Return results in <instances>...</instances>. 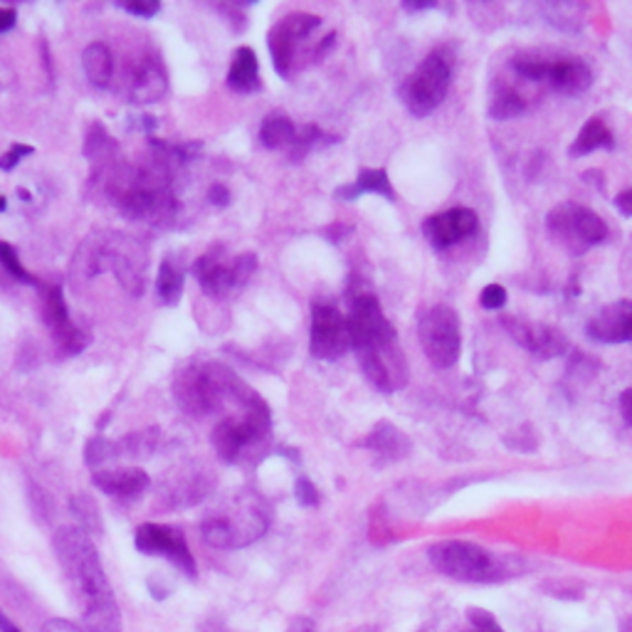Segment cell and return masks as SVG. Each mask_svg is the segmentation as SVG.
I'll return each mask as SVG.
<instances>
[{
    "label": "cell",
    "mask_w": 632,
    "mask_h": 632,
    "mask_svg": "<svg viewBox=\"0 0 632 632\" xmlns=\"http://www.w3.org/2000/svg\"><path fill=\"white\" fill-rule=\"evenodd\" d=\"M55 553L82 608V628L87 632H122L120 605L87 531L77 527L60 529L55 533Z\"/></svg>",
    "instance_id": "obj_1"
},
{
    "label": "cell",
    "mask_w": 632,
    "mask_h": 632,
    "mask_svg": "<svg viewBox=\"0 0 632 632\" xmlns=\"http://www.w3.org/2000/svg\"><path fill=\"white\" fill-rule=\"evenodd\" d=\"M349 336L361 369H393L405 361L398 344V331L383 314L379 297L369 289L349 292Z\"/></svg>",
    "instance_id": "obj_2"
},
{
    "label": "cell",
    "mask_w": 632,
    "mask_h": 632,
    "mask_svg": "<svg viewBox=\"0 0 632 632\" xmlns=\"http://www.w3.org/2000/svg\"><path fill=\"white\" fill-rule=\"evenodd\" d=\"M321 28V18L312 13H289L277 20L267 32V48H270L272 64L282 80H292L309 64L319 62L334 48L336 32L314 40V32Z\"/></svg>",
    "instance_id": "obj_3"
},
{
    "label": "cell",
    "mask_w": 632,
    "mask_h": 632,
    "mask_svg": "<svg viewBox=\"0 0 632 632\" xmlns=\"http://www.w3.org/2000/svg\"><path fill=\"white\" fill-rule=\"evenodd\" d=\"M250 393L235 373L222 363H188L176 373L174 395L176 403L188 415H210L225 403H240Z\"/></svg>",
    "instance_id": "obj_4"
},
{
    "label": "cell",
    "mask_w": 632,
    "mask_h": 632,
    "mask_svg": "<svg viewBox=\"0 0 632 632\" xmlns=\"http://www.w3.org/2000/svg\"><path fill=\"white\" fill-rule=\"evenodd\" d=\"M267 527H270V511L265 501L255 495H240L222 509L210 511L200 524V533L213 549H245L262 539Z\"/></svg>",
    "instance_id": "obj_5"
},
{
    "label": "cell",
    "mask_w": 632,
    "mask_h": 632,
    "mask_svg": "<svg viewBox=\"0 0 632 632\" xmlns=\"http://www.w3.org/2000/svg\"><path fill=\"white\" fill-rule=\"evenodd\" d=\"M270 408L260 398V395H252V398L242 405L240 415L222 417V421L213 427V449H216L222 463L235 465L252 455L255 449H262L265 443L270 441Z\"/></svg>",
    "instance_id": "obj_6"
},
{
    "label": "cell",
    "mask_w": 632,
    "mask_h": 632,
    "mask_svg": "<svg viewBox=\"0 0 632 632\" xmlns=\"http://www.w3.org/2000/svg\"><path fill=\"white\" fill-rule=\"evenodd\" d=\"M427 561L437 573L459 583H495L507 578L505 561L473 541H437L427 549Z\"/></svg>",
    "instance_id": "obj_7"
},
{
    "label": "cell",
    "mask_w": 632,
    "mask_h": 632,
    "mask_svg": "<svg viewBox=\"0 0 632 632\" xmlns=\"http://www.w3.org/2000/svg\"><path fill=\"white\" fill-rule=\"evenodd\" d=\"M453 55L447 48H435L417 68L401 82L398 96L405 110L417 120L431 116L445 102L453 84Z\"/></svg>",
    "instance_id": "obj_8"
},
{
    "label": "cell",
    "mask_w": 632,
    "mask_h": 632,
    "mask_svg": "<svg viewBox=\"0 0 632 632\" xmlns=\"http://www.w3.org/2000/svg\"><path fill=\"white\" fill-rule=\"evenodd\" d=\"M546 230L566 252L576 257L598 248L608 240V225L595 210L576 200H563L546 216Z\"/></svg>",
    "instance_id": "obj_9"
},
{
    "label": "cell",
    "mask_w": 632,
    "mask_h": 632,
    "mask_svg": "<svg viewBox=\"0 0 632 632\" xmlns=\"http://www.w3.org/2000/svg\"><path fill=\"white\" fill-rule=\"evenodd\" d=\"M417 339L425 351L427 361L435 369H453L463 351V331H459V317L453 307L433 304L417 319Z\"/></svg>",
    "instance_id": "obj_10"
},
{
    "label": "cell",
    "mask_w": 632,
    "mask_h": 632,
    "mask_svg": "<svg viewBox=\"0 0 632 632\" xmlns=\"http://www.w3.org/2000/svg\"><path fill=\"white\" fill-rule=\"evenodd\" d=\"M257 270V255L242 252L232 260H225L222 248H213L210 252L200 255L193 272H196L203 292L213 299H222L232 294L235 289H240L250 282V277Z\"/></svg>",
    "instance_id": "obj_11"
},
{
    "label": "cell",
    "mask_w": 632,
    "mask_h": 632,
    "mask_svg": "<svg viewBox=\"0 0 632 632\" xmlns=\"http://www.w3.org/2000/svg\"><path fill=\"white\" fill-rule=\"evenodd\" d=\"M309 351L317 361H339L351 351L349 321L334 304L314 302L309 321Z\"/></svg>",
    "instance_id": "obj_12"
},
{
    "label": "cell",
    "mask_w": 632,
    "mask_h": 632,
    "mask_svg": "<svg viewBox=\"0 0 632 632\" xmlns=\"http://www.w3.org/2000/svg\"><path fill=\"white\" fill-rule=\"evenodd\" d=\"M501 327H505L514 344H519L524 351L533 353L537 359L551 361L569 351V339H566L561 329H556L551 324H541V321L507 314L501 317Z\"/></svg>",
    "instance_id": "obj_13"
},
{
    "label": "cell",
    "mask_w": 632,
    "mask_h": 632,
    "mask_svg": "<svg viewBox=\"0 0 632 632\" xmlns=\"http://www.w3.org/2000/svg\"><path fill=\"white\" fill-rule=\"evenodd\" d=\"M136 549L146 556H164L178 571L196 578V559L188 549L184 531L166 527V524H142L134 537Z\"/></svg>",
    "instance_id": "obj_14"
},
{
    "label": "cell",
    "mask_w": 632,
    "mask_h": 632,
    "mask_svg": "<svg viewBox=\"0 0 632 632\" xmlns=\"http://www.w3.org/2000/svg\"><path fill=\"white\" fill-rule=\"evenodd\" d=\"M479 228V218L473 208H449L423 220V238L435 250H449L457 242L467 240Z\"/></svg>",
    "instance_id": "obj_15"
},
{
    "label": "cell",
    "mask_w": 632,
    "mask_h": 632,
    "mask_svg": "<svg viewBox=\"0 0 632 632\" xmlns=\"http://www.w3.org/2000/svg\"><path fill=\"white\" fill-rule=\"evenodd\" d=\"M42 314H45V324L64 353L74 356V353H80L84 346H87V336L72 324L62 289L58 284L42 287Z\"/></svg>",
    "instance_id": "obj_16"
},
{
    "label": "cell",
    "mask_w": 632,
    "mask_h": 632,
    "mask_svg": "<svg viewBox=\"0 0 632 632\" xmlns=\"http://www.w3.org/2000/svg\"><path fill=\"white\" fill-rule=\"evenodd\" d=\"M588 339L598 344H632V299H618L588 319Z\"/></svg>",
    "instance_id": "obj_17"
},
{
    "label": "cell",
    "mask_w": 632,
    "mask_h": 632,
    "mask_svg": "<svg viewBox=\"0 0 632 632\" xmlns=\"http://www.w3.org/2000/svg\"><path fill=\"white\" fill-rule=\"evenodd\" d=\"M543 84L563 96H578L593 87V70L583 58H546Z\"/></svg>",
    "instance_id": "obj_18"
},
{
    "label": "cell",
    "mask_w": 632,
    "mask_h": 632,
    "mask_svg": "<svg viewBox=\"0 0 632 632\" xmlns=\"http://www.w3.org/2000/svg\"><path fill=\"white\" fill-rule=\"evenodd\" d=\"M166 90H168V77L156 58L146 55V58H138L132 64V70H128V80H126L128 100L136 104L158 102L160 96L166 94Z\"/></svg>",
    "instance_id": "obj_19"
},
{
    "label": "cell",
    "mask_w": 632,
    "mask_h": 632,
    "mask_svg": "<svg viewBox=\"0 0 632 632\" xmlns=\"http://www.w3.org/2000/svg\"><path fill=\"white\" fill-rule=\"evenodd\" d=\"M94 487L104 491L110 497H120V499H132L144 495L152 485V479L138 467H120V469H96L94 477Z\"/></svg>",
    "instance_id": "obj_20"
},
{
    "label": "cell",
    "mask_w": 632,
    "mask_h": 632,
    "mask_svg": "<svg viewBox=\"0 0 632 632\" xmlns=\"http://www.w3.org/2000/svg\"><path fill=\"white\" fill-rule=\"evenodd\" d=\"M361 447L371 449V453L381 457L383 463H395V459H403L405 455H408L411 443H408V437H405L393 423L381 421L366 437H363Z\"/></svg>",
    "instance_id": "obj_21"
},
{
    "label": "cell",
    "mask_w": 632,
    "mask_h": 632,
    "mask_svg": "<svg viewBox=\"0 0 632 632\" xmlns=\"http://www.w3.org/2000/svg\"><path fill=\"white\" fill-rule=\"evenodd\" d=\"M228 87L238 94H255L260 92V64L252 48H238L232 52V62L228 70Z\"/></svg>",
    "instance_id": "obj_22"
},
{
    "label": "cell",
    "mask_w": 632,
    "mask_h": 632,
    "mask_svg": "<svg viewBox=\"0 0 632 632\" xmlns=\"http://www.w3.org/2000/svg\"><path fill=\"white\" fill-rule=\"evenodd\" d=\"M363 193H373L385 200H395V188L391 186V178L383 168H361L359 176L349 186H339L334 190L336 200H356Z\"/></svg>",
    "instance_id": "obj_23"
},
{
    "label": "cell",
    "mask_w": 632,
    "mask_h": 632,
    "mask_svg": "<svg viewBox=\"0 0 632 632\" xmlns=\"http://www.w3.org/2000/svg\"><path fill=\"white\" fill-rule=\"evenodd\" d=\"M613 152L615 148V136L610 132V126L605 124L603 116H591L583 126L581 132L576 134L573 144L569 148L571 158H583L593 152Z\"/></svg>",
    "instance_id": "obj_24"
},
{
    "label": "cell",
    "mask_w": 632,
    "mask_h": 632,
    "mask_svg": "<svg viewBox=\"0 0 632 632\" xmlns=\"http://www.w3.org/2000/svg\"><path fill=\"white\" fill-rule=\"evenodd\" d=\"M527 112V100H524V94L514 87L509 82H495L489 90V106H487V114L491 120L497 122H507L514 120V116H519Z\"/></svg>",
    "instance_id": "obj_25"
},
{
    "label": "cell",
    "mask_w": 632,
    "mask_h": 632,
    "mask_svg": "<svg viewBox=\"0 0 632 632\" xmlns=\"http://www.w3.org/2000/svg\"><path fill=\"white\" fill-rule=\"evenodd\" d=\"M297 136V124L284 112H270L260 124V144L270 152H287Z\"/></svg>",
    "instance_id": "obj_26"
},
{
    "label": "cell",
    "mask_w": 632,
    "mask_h": 632,
    "mask_svg": "<svg viewBox=\"0 0 632 632\" xmlns=\"http://www.w3.org/2000/svg\"><path fill=\"white\" fill-rule=\"evenodd\" d=\"M82 70L94 87H110L114 77V55L104 42H92L82 52Z\"/></svg>",
    "instance_id": "obj_27"
},
{
    "label": "cell",
    "mask_w": 632,
    "mask_h": 632,
    "mask_svg": "<svg viewBox=\"0 0 632 632\" xmlns=\"http://www.w3.org/2000/svg\"><path fill=\"white\" fill-rule=\"evenodd\" d=\"M116 152H120V146H116L110 132H106L102 124H92L87 132V142H84V156L90 158V164L94 168L100 166V174H106V170L114 166Z\"/></svg>",
    "instance_id": "obj_28"
},
{
    "label": "cell",
    "mask_w": 632,
    "mask_h": 632,
    "mask_svg": "<svg viewBox=\"0 0 632 632\" xmlns=\"http://www.w3.org/2000/svg\"><path fill=\"white\" fill-rule=\"evenodd\" d=\"M336 142H339L336 136L324 134L317 124H307V126H297V136H294V142H292V146L287 148V152H289V158L292 160H304L309 154H314V152H319V148H324L329 144H336Z\"/></svg>",
    "instance_id": "obj_29"
},
{
    "label": "cell",
    "mask_w": 632,
    "mask_h": 632,
    "mask_svg": "<svg viewBox=\"0 0 632 632\" xmlns=\"http://www.w3.org/2000/svg\"><path fill=\"white\" fill-rule=\"evenodd\" d=\"M156 294L164 307H176L180 302V294H184V272H180V267L174 265V260H168V257L158 267Z\"/></svg>",
    "instance_id": "obj_30"
},
{
    "label": "cell",
    "mask_w": 632,
    "mask_h": 632,
    "mask_svg": "<svg viewBox=\"0 0 632 632\" xmlns=\"http://www.w3.org/2000/svg\"><path fill=\"white\" fill-rule=\"evenodd\" d=\"M541 13L549 18V23L566 32H576L583 23V6L581 3H543Z\"/></svg>",
    "instance_id": "obj_31"
},
{
    "label": "cell",
    "mask_w": 632,
    "mask_h": 632,
    "mask_svg": "<svg viewBox=\"0 0 632 632\" xmlns=\"http://www.w3.org/2000/svg\"><path fill=\"white\" fill-rule=\"evenodd\" d=\"M158 443V427L142 433H128L116 443V457H152Z\"/></svg>",
    "instance_id": "obj_32"
},
{
    "label": "cell",
    "mask_w": 632,
    "mask_h": 632,
    "mask_svg": "<svg viewBox=\"0 0 632 632\" xmlns=\"http://www.w3.org/2000/svg\"><path fill=\"white\" fill-rule=\"evenodd\" d=\"M112 459H120L116 457V443L114 441H106V437L96 435L84 447V463L94 469H102L106 463H112Z\"/></svg>",
    "instance_id": "obj_33"
},
{
    "label": "cell",
    "mask_w": 632,
    "mask_h": 632,
    "mask_svg": "<svg viewBox=\"0 0 632 632\" xmlns=\"http://www.w3.org/2000/svg\"><path fill=\"white\" fill-rule=\"evenodd\" d=\"M0 267H3V270L13 277V280H18V282H23V284H32V287H40V282L35 280V277H32L25 267H23V262H20V257H18V252H15V248L10 242H0Z\"/></svg>",
    "instance_id": "obj_34"
},
{
    "label": "cell",
    "mask_w": 632,
    "mask_h": 632,
    "mask_svg": "<svg viewBox=\"0 0 632 632\" xmlns=\"http://www.w3.org/2000/svg\"><path fill=\"white\" fill-rule=\"evenodd\" d=\"M294 497L299 501V507H304V509H314L319 507V489L314 487V481L312 479H307V477H299L297 479V485H294Z\"/></svg>",
    "instance_id": "obj_35"
},
{
    "label": "cell",
    "mask_w": 632,
    "mask_h": 632,
    "mask_svg": "<svg viewBox=\"0 0 632 632\" xmlns=\"http://www.w3.org/2000/svg\"><path fill=\"white\" fill-rule=\"evenodd\" d=\"M479 304L489 309V312H499L507 304V289L501 284H487L479 292Z\"/></svg>",
    "instance_id": "obj_36"
},
{
    "label": "cell",
    "mask_w": 632,
    "mask_h": 632,
    "mask_svg": "<svg viewBox=\"0 0 632 632\" xmlns=\"http://www.w3.org/2000/svg\"><path fill=\"white\" fill-rule=\"evenodd\" d=\"M32 152H35V148L28 144H13L3 156H0V170H13L25 156H32Z\"/></svg>",
    "instance_id": "obj_37"
},
{
    "label": "cell",
    "mask_w": 632,
    "mask_h": 632,
    "mask_svg": "<svg viewBox=\"0 0 632 632\" xmlns=\"http://www.w3.org/2000/svg\"><path fill=\"white\" fill-rule=\"evenodd\" d=\"M122 8L126 10V13L144 18V20H152L154 15L160 13L158 0H132V3H122Z\"/></svg>",
    "instance_id": "obj_38"
},
{
    "label": "cell",
    "mask_w": 632,
    "mask_h": 632,
    "mask_svg": "<svg viewBox=\"0 0 632 632\" xmlns=\"http://www.w3.org/2000/svg\"><path fill=\"white\" fill-rule=\"evenodd\" d=\"M469 623H473V632H505L487 610H469Z\"/></svg>",
    "instance_id": "obj_39"
},
{
    "label": "cell",
    "mask_w": 632,
    "mask_h": 632,
    "mask_svg": "<svg viewBox=\"0 0 632 632\" xmlns=\"http://www.w3.org/2000/svg\"><path fill=\"white\" fill-rule=\"evenodd\" d=\"M208 198H210V203L216 208H225V206H230V190H228V186H222V184H213L210 186V190H208Z\"/></svg>",
    "instance_id": "obj_40"
},
{
    "label": "cell",
    "mask_w": 632,
    "mask_h": 632,
    "mask_svg": "<svg viewBox=\"0 0 632 632\" xmlns=\"http://www.w3.org/2000/svg\"><path fill=\"white\" fill-rule=\"evenodd\" d=\"M42 632H87V630H84L82 625L70 623V620L55 618V620H48V623L42 625Z\"/></svg>",
    "instance_id": "obj_41"
},
{
    "label": "cell",
    "mask_w": 632,
    "mask_h": 632,
    "mask_svg": "<svg viewBox=\"0 0 632 632\" xmlns=\"http://www.w3.org/2000/svg\"><path fill=\"white\" fill-rule=\"evenodd\" d=\"M615 208H618V213H623V216L632 218V188H628V190H623V193H618Z\"/></svg>",
    "instance_id": "obj_42"
},
{
    "label": "cell",
    "mask_w": 632,
    "mask_h": 632,
    "mask_svg": "<svg viewBox=\"0 0 632 632\" xmlns=\"http://www.w3.org/2000/svg\"><path fill=\"white\" fill-rule=\"evenodd\" d=\"M15 20H18V13L13 8H0V35L8 30H13Z\"/></svg>",
    "instance_id": "obj_43"
},
{
    "label": "cell",
    "mask_w": 632,
    "mask_h": 632,
    "mask_svg": "<svg viewBox=\"0 0 632 632\" xmlns=\"http://www.w3.org/2000/svg\"><path fill=\"white\" fill-rule=\"evenodd\" d=\"M618 408H620V415H623V421L632 425V388H628L623 395H620Z\"/></svg>",
    "instance_id": "obj_44"
},
{
    "label": "cell",
    "mask_w": 632,
    "mask_h": 632,
    "mask_svg": "<svg viewBox=\"0 0 632 632\" xmlns=\"http://www.w3.org/2000/svg\"><path fill=\"white\" fill-rule=\"evenodd\" d=\"M435 6L437 3H433V0H417V3H411V0H405L403 10H405V13H421V10H431Z\"/></svg>",
    "instance_id": "obj_45"
},
{
    "label": "cell",
    "mask_w": 632,
    "mask_h": 632,
    "mask_svg": "<svg viewBox=\"0 0 632 632\" xmlns=\"http://www.w3.org/2000/svg\"><path fill=\"white\" fill-rule=\"evenodd\" d=\"M0 632H23V630L10 623V620L3 613H0Z\"/></svg>",
    "instance_id": "obj_46"
},
{
    "label": "cell",
    "mask_w": 632,
    "mask_h": 632,
    "mask_svg": "<svg viewBox=\"0 0 632 632\" xmlns=\"http://www.w3.org/2000/svg\"><path fill=\"white\" fill-rule=\"evenodd\" d=\"M620 632H632V615H628L623 623H620Z\"/></svg>",
    "instance_id": "obj_47"
}]
</instances>
